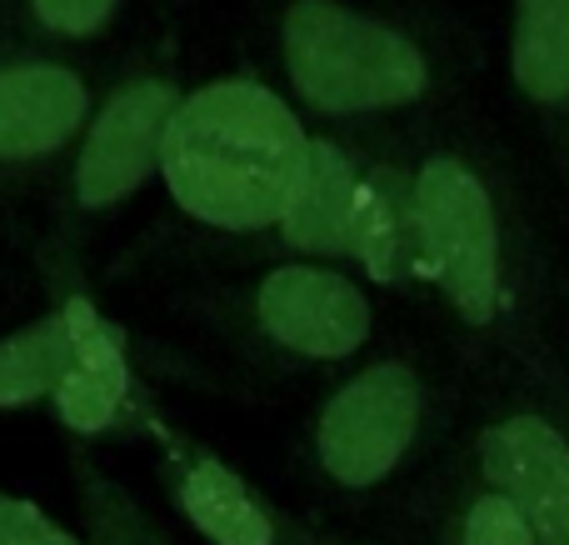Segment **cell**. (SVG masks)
Wrapping results in <instances>:
<instances>
[{
  "label": "cell",
  "instance_id": "1",
  "mask_svg": "<svg viewBox=\"0 0 569 545\" xmlns=\"http://www.w3.org/2000/svg\"><path fill=\"white\" fill-rule=\"evenodd\" d=\"M310 136L270 86L220 76L186 90L160 140V180L196 226L250 236L284 220Z\"/></svg>",
  "mask_w": 569,
  "mask_h": 545
},
{
  "label": "cell",
  "instance_id": "2",
  "mask_svg": "<svg viewBox=\"0 0 569 545\" xmlns=\"http://www.w3.org/2000/svg\"><path fill=\"white\" fill-rule=\"evenodd\" d=\"M284 76L325 116H375L425 96L430 70L410 36L340 0H295L280 20Z\"/></svg>",
  "mask_w": 569,
  "mask_h": 545
},
{
  "label": "cell",
  "instance_id": "3",
  "mask_svg": "<svg viewBox=\"0 0 569 545\" xmlns=\"http://www.w3.org/2000/svg\"><path fill=\"white\" fill-rule=\"evenodd\" d=\"M430 426V390L405 360H375L320 400L310 420V470L335 496H375L385 490Z\"/></svg>",
  "mask_w": 569,
  "mask_h": 545
},
{
  "label": "cell",
  "instance_id": "4",
  "mask_svg": "<svg viewBox=\"0 0 569 545\" xmlns=\"http://www.w3.org/2000/svg\"><path fill=\"white\" fill-rule=\"evenodd\" d=\"M420 270L470 326H490L500 310V226L485 180L465 160L435 156L415 176Z\"/></svg>",
  "mask_w": 569,
  "mask_h": 545
},
{
  "label": "cell",
  "instance_id": "5",
  "mask_svg": "<svg viewBox=\"0 0 569 545\" xmlns=\"http://www.w3.org/2000/svg\"><path fill=\"white\" fill-rule=\"evenodd\" d=\"M150 446H156V476L176 516L206 545H330V536L284 516L246 470H236L190 430L170 426L166 416L150 430Z\"/></svg>",
  "mask_w": 569,
  "mask_h": 545
},
{
  "label": "cell",
  "instance_id": "6",
  "mask_svg": "<svg viewBox=\"0 0 569 545\" xmlns=\"http://www.w3.org/2000/svg\"><path fill=\"white\" fill-rule=\"evenodd\" d=\"M370 300L340 270L284 260L246 296V336L295 366H335L370 340Z\"/></svg>",
  "mask_w": 569,
  "mask_h": 545
},
{
  "label": "cell",
  "instance_id": "7",
  "mask_svg": "<svg viewBox=\"0 0 569 545\" xmlns=\"http://www.w3.org/2000/svg\"><path fill=\"white\" fill-rule=\"evenodd\" d=\"M66 296L76 310V360L50 396V416L60 420V430L76 446L150 440V430L160 426V406L150 400L146 380L130 360L126 330L86 290H66Z\"/></svg>",
  "mask_w": 569,
  "mask_h": 545
},
{
  "label": "cell",
  "instance_id": "8",
  "mask_svg": "<svg viewBox=\"0 0 569 545\" xmlns=\"http://www.w3.org/2000/svg\"><path fill=\"white\" fill-rule=\"evenodd\" d=\"M186 90L170 76H136L90 116L86 136L70 166V210L76 216H106L126 206L150 170H160V140Z\"/></svg>",
  "mask_w": 569,
  "mask_h": 545
},
{
  "label": "cell",
  "instance_id": "9",
  "mask_svg": "<svg viewBox=\"0 0 569 545\" xmlns=\"http://www.w3.org/2000/svg\"><path fill=\"white\" fill-rule=\"evenodd\" d=\"M480 480L520 506L540 545H569V436L540 410H510L480 430Z\"/></svg>",
  "mask_w": 569,
  "mask_h": 545
},
{
  "label": "cell",
  "instance_id": "10",
  "mask_svg": "<svg viewBox=\"0 0 569 545\" xmlns=\"http://www.w3.org/2000/svg\"><path fill=\"white\" fill-rule=\"evenodd\" d=\"M90 80L56 56L0 60V170L36 166L86 136Z\"/></svg>",
  "mask_w": 569,
  "mask_h": 545
},
{
  "label": "cell",
  "instance_id": "11",
  "mask_svg": "<svg viewBox=\"0 0 569 545\" xmlns=\"http://www.w3.org/2000/svg\"><path fill=\"white\" fill-rule=\"evenodd\" d=\"M360 196H365V176L350 166V156L335 140H310L305 176L276 230L295 250H310V256H355Z\"/></svg>",
  "mask_w": 569,
  "mask_h": 545
},
{
  "label": "cell",
  "instance_id": "12",
  "mask_svg": "<svg viewBox=\"0 0 569 545\" xmlns=\"http://www.w3.org/2000/svg\"><path fill=\"white\" fill-rule=\"evenodd\" d=\"M70 360H76V310L70 296H60L46 316L26 320L0 340V416L50 406Z\"/></svg>",
  "mask_w": 569,
  "mask_h": 545
},
{
  "label": "cell",
  "instance_id": "13",
  "mask_svg": "<svg viewBox=\"0 0 569 545\" xmlns=\"http://www.w3.org/2000/svg\"><path fill=\"white\" fill-rule=\"evenodd\" d=\"M70 480L80 501V541L86 545H180V536L140 506V496L96 460L90 446H70Z\"/></svg>",
  "mask_w": 569,
  "mask_h": 545
},
{
  "label": "cell",
  "instance_id": "14",
  "mask_svg": "<svg viewBox=\"0 0 569 545\" xmlns=\"http://www.w3.org/2000/svg\"><path fill=\"white\" fill-rule=\"evenodd\" d=\"M510 60L525 96L535 100L569 96V0H520Z\"/></svg>",
  "mask_w": 569,
  "mask_h": 545
},
{
  "label": "cell",
  "instance_id": "15",
  "mask_svg": "<svg viewBox=\"0 0 569 545\" xmlns=\"http://www.w3.org/2000/svg\"><path fill=\"white\" fill-rule=\"evenodd\" d=\"M445 545H540V541H535L530 521L520 516V506L480 480V486L455 506L450 541Z\"/></svg>",
  "mask_w": 569,
  "mask_h": 545
},
{
  "label": "cell",
  "instance_id": "16",
  "mask_svg": "<svg viewBox=\"0 0 569 545\" xmlns=\"http://www.w3.org/2000/svg\"><path fill=\"white\" fill-rule=\"evenodd\" d=\"M30 20L56 40H90L116 20L120 0H26Z\"/></svg>",
  "mask_w": 569,
  "mask_h": 545
},
{
  "label": "cell",
  "instance_id": "17",
  "mask_svg": "<svg viewBox=\"0 0 569 545\" xmlns=\"http://www.w3.org/2000/svg\"><path fill=\"white\" fill-rule=\"evenodd\" d=\"M0 545H86L70 526H60L36 501L0 490Z\"/></svg>",
  "mask_w": 569,
  "mask_h": 545
},
{
  "label": "cell",
  "instance_id": "18",
  "mask_svg": "<svg viewBox=\"0 0 569 545\" xmlns=\"http://www.w3.org/2000/svg\"><path fill=\"white\" fill-rule=\"evenodd\" d=\"M330 545H345V541H330Z\"/></svg>",
  "mask_w": 569,
  "mask_h": 545
}]
</instances>
